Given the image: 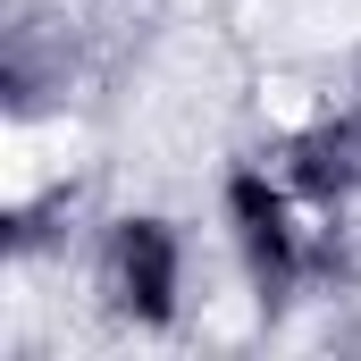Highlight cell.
<instances>
[{
  "label": "cell",
  "instance_id": "1",
  "mask_svg": "<svg viewBox=\"0 0 361 361\" xmlns=\"http://www.w3.org/2000/svg\"><path fill=\"white\" fill-rule=\"evenodd\" d=\"M109 286H118V311L143 319V328H169L177 319V286H185V252L160 219H126L118 244H109Z\"/></svg>",
  "mask_w": 361,
  "mask_h": 361
},
{
  "label": "cell",
  "instance_id": "2",
  "mask_svg": "<svg viewBox=\"0 0 361 361\" xmlns=\"http://www.w3.org/2000/svg\"><path fill=\"white\" fill-rule=\"evenodd\" d=\"M227 219H235V252H244V269L261 294H286V277H294V219H286V193L269 177H244L227 185Z\"/></svg>",
  "mask_w": 361,
  "mask_h": 361
}]
</instances>
